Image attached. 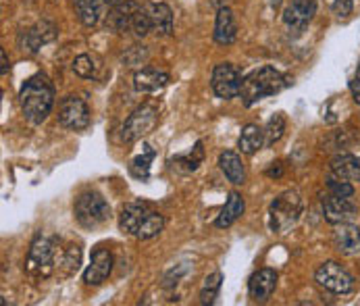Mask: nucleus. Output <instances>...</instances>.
Segmentation results:
<instances>
[{
	"mask_svg": "<svg viewBox=\"0 0 360 306\" xmlns=\"http://www.w3.org/2000/svg\"><path fill=\"white\" fill-rule=\"evenodd\" d=\"M19 104L27 121L42 123L54 106V86L49 75L38 73L30 77L19 90Z\"/></svg>",
	"mask_w": 360,
	"mask_h": 306,
	"instance_id": "obj_1",
	"label": "nucleus"
},
{
	"mask_svg": "<svg viewBox=\"0 0 360 306\" xmlns=\"http://www.w3.org/2000/svg\"><path fill=\"white\" fill-rule=\"evenodd\" d=\"M119 227L127 236H136L138 240H150L162 231L165 217L153 210L146 203H131L121 210Z\"/></svg>",
	"mask_w": 360,
	"mask_h": 306,
	"instance_id": "obj_2",
	"label": "nucleus"
},
{
	"mask_svg": "<svg viewBox=\"0 0 360 306\" xmlns=\"http://www.w3.org/2000/svg\"><path fill=\"white\" fill-rule=\"evenodd\" d=\"M288 86H290V79L281 71H277L271 65H264V67H260V69L248 73L244 77L240 96H242V101H244L246 106H252L255 102L262 101L266 96L279 94Z\"/></svg>",
	"mask_w": 360,
	"mask_h": 306,
	"instance_id": "obj_3",
	"label": "nucleus"
},
{
	"mask_svg": "<svg viewBox=\"0 0 360 306\" xmlns=\"http://www.w3.org/2000/svg\"><path fill=\"white\" fill-rule=\"evenodd\" d=\"M302 198L296 190L279 194L269 208V225L275 234H288L302 217Z\"/></svg>",
	"mask_w": 360,
	"mask_h": 306,
	"instance_id": "obj_4",
	"label": "nucleus"
},
{
	"mask_svg": "<svg viewBox=\"0 0 360 306\" xmlns=\"http://www.w3.org/2000/svg\"><path fill=\"white\" fill-rule=\"evenodd\" d=\"M58 269V250H56V242L51 238H36L30 255L25 260V271L30 277L34 279H46Z\"/></svg>",
	"mask_w": 360,
	"mask_h": 306,
	"instance_id": "obj_5",
	"label": "nucleus"
},
{
	"mask_svg": "<svg viewBox=\"0 0 360 306\" xmlns=\"http://www.w3.org/2000/svg\"><path fill=\"white\" fill-rule=\"evenodd\" d=\"M158 121H160V108H158V104H155V102H146V104L138 106V108L127 117V121L123 123V129H121L123 142L134 144V142L146 138L148 134L155 132Z\"/></svg>",
	"mask_w": 360,
	"mask_h": 306,
	"instance_id": "obj_6",
	"label": "nucleus"
},
{
	"mask_svg": "<svg viewBox=\"0 0 360 306\" xmlns=\"http://www.w3.org/2000/svg\"><path fill=\"white\" fill-rule=\"evenodd\" d=\"M75 221L86 229L103 227L110 219V206L98 192H86L75 200Z\"/></svg>",
	"mask_w": 360,
	"mask_h": 306,
	"instance_id": "obj_7",
	"label": "nucleus"
},
{
	"mask_svg": "<svg viewBox=\"0 0 360 306\" xmlns=\"http://www.w3.org/2000/svg\"><path fill=\"white\" fill-rule=\"evenodd\" d=\"M314 279H316V283H319L321 288H325V290H329V292H333V294H348V292H352V288H354L352 275H350L342 264H338V262H333V260L323 262V264L316 269Z\"/></svg>",
	"mask_w": 360,
	"mask_h": 306,
	"instance_id": "obj_8",
	"label": "nucleus"
},
{
	"mask_svg": "<svg viewBox=\"0 0 360 306\" xmlns=\"http://www.w3.org/2000/svg\"><path fill=\"white\" fill-rule=\"evenodd\" d=\"M242 73L238 71V67H233L231 63H221L214 67L212 71V90L219 98L223 101H229V98H236L240 96V90H242Z\"/></svg>",
	"mask_w": 360,
	"mask_h": 306,
	"instance_id": "obj_9",
	"label": "nucleus"
},
{
	"mask_svg": "<svg viewBox=\"0 0 360 306\" xmlns=\"http://www.w3.org/2000/svg\"><path fill=\"white\" fill-rule=\"evenodd\" d=\"M58 121L67 129H84L90 123L88 104L77 96H67L58 106Z\"/></svg>",
	"mask_w": 360,
	"mask_h": 306,
	"instance_id": "obj_10",
	"label": "nucleus"
},
{
	"mask_svg": "<svg viewBox=\"0 0 360 306\" xmlns=\"http://www.w3.org/2000/svg\"><path fill=\"white\" fill-rule=\"evenodd\" d=\"M323 215L329 223H350L356 217V206L348 196H338V194H327L323 198Z\"/></svg>",
	"mask_w": 360,
	"mask_h": 306,
	"instance_id": "obj_11",
	"label": "nucleus"
},
{
	"mask_svg": "<svg viewBox=\"0 0 360 306\" xmlns=\"http://www.w3.org/2000/svg\"><path fill=\"white\" fill-rule=\"evenodd\" d=\"M316 13V0H292L283 13V23L290 32H302Z\"/></svg>",
	"mask_w": 360,
	"mask_h": 306,
	"instance_id": "obj_12",
	"label": "nucleus"
},
{
	"mask_svg": "<svg viewBox=\"0 0 360 306\" xmlns=\"http://www.w3.org/2000/svg\"><path fill=\"white\" fill-rule=\"evenodd\" d=\"M140 11V4L134 2V0H121L119 4L112 6V11L108 13L106 17V25L119 34L123 32H131V23H134V17L136 13Z\"/></svg>",
	"mask_w": 360,
	"mask_h": 306,
	"instance_id": "obj_13",
	"label": "nucleus"
},
{
	"mask_svg": "<svg viewBox=\"0 0 360 306\" xmlns=\"http://www.w3.org/2000/svg\"><path fill=\"white\" fill-rule=\"evenodd\" d=\"M333 246L338 253L354 256L360 253V229L352 223H338L333 229Z\"/></svg>",
	"mask_w": 360,
	"mask_h": 306,
	"instance_id": "obj_14",
	"label": "nucleus"
},
{
	"mask_svg": "<svg viewBox=\"0 0 360 306\" xmlns=\"http://www.w3.org/2000/svg\"><path fill=\"white\" fill-rule=\"evenodd\" d=\"M112 271V256L108 250L98 248L94 255H92V262L88 264V269L84 271V281L88 286H101L104 279L110 275Z\"/></svg>",
	"mask_w": 360,
	"mask_h": 306,
	"instance_id": "obj_15",
	"label": "nucleus"
},
{
	"mask_svg": "<svg viewBox=\"0 0 360 306\" xmlns=\"http://www.w3.org/2000/svg\"><path fill=\"white\" fill-rule=\"evenodd\" d=\"M275 286H277V273L273 269H260L250 277L248 290L257 302H266L275 292Z\"/></svg>",
	"mask_w": 360,
	"mask_h": 306,
	"instance_id": "obj_16",
	"label": "nucleus"
},
{
	"mask_svg": "<svg viewBox=\"0 0 360 306\" xmlns=\"http://www.w3.org/2000/svg\"><path fill=\"white\" fill-rule=\"evenodd\" d=\"M236 36H238L236 17L229 6H221L217 11V21H214V42L227 46L236 40Z\"/></svg>",
	"mask_w": 360,
	"mask_h": 306,
	"instance_id": "obj_17",
	"label": "nucleus"
},
{
	"mask_svg": "<svg viewBox=\"0 0 360 306\" xmlns=\"http://www.w3.org/2000/svg\"><path fill=\"white\" fill-rule=\"evenodd\" d=\"M150 27L158 36H171L173 34V13L165 2H148L146 6Z\"/></svg>",
	"mask_w": 360,
	"mask_h": 306,
	"instance_id": "obj_18",
	"label": "nucleus"
},
{
	"mask_svg": "<svg viewBox=\"0 0 360 306\" xmlns=\"http://www.w3.org/2000/svg\"><path fill=\"white\" fill-rule=\"evenodd\" d=\"M52 38H54V25L49 23V21H42V23H38L36 27L23 32V34L19 36V44L23 46V51L27 49L30 52H36L42 44L51 42Z\"/></svg>",
	"mask_w": 360,
	"mask_h": 306,
	"instance_id": "obj_19",
	"label": "nucleus"
},
{
	"mask_svg": "<svg viewBox=\"0 0 360 306\" xmlns=\"http://www.w3.org/2000/svg\"><path fill=\"white\" fill-rule=\"evenodd\" d=\"M169 84V75L156 69H142L134 75V88L142 94H153Z\"/></svg>",
	"mask_w": 360,
	"mask_h": 306,
	"instance_id": "obj_20",
	"label": "nucleus"
},
{
	"mask_svg": "<svg viewBox=\"0 0 360 306\" xmlns=\"http://www.w3.org/2000/svg\"><path fill=\"white\" fill-rule=\"evenodd\" d=\"M331 173L346 181H360V156L338 154L331 160Z\"/></svg>",
	"mask_w": 360,
	"mask_h": 306,
	"instance_id": "obj_21",
	"label": "nucleus"
},
{
	"mask_svg": "<svg viewBox=\"0 0 360 306\" xmlns=\"http://www.w3.org/2000/svg\"><path fill=\"white\" fill-rule=\"evenodd\" d=\"M219 167L221 171L225 173V177L236 184V186H242L246 181V169H244V162L240 158V154L231 153V151H225L219 156Z\"/></svg>",
	"mask_w": 360,
	"mask_h": 306,
	"instance_id": "obj_22",
	"label": "nucleus"
},
{
	"mask_svg": "<svg viewBox=\"0 0 360 306\" xmlns=\"http://www.w3.org/2000/svg\"><path fill=\"white\" fill-rule=\"evenodd\" d=\"M244 208H246L244 198H242L238 192H231L229 198H227V203L223 206V210H221V215L217 217L214 225H217L219 229H225V227L233 225V223L244 215Z\"/></svg>",
	"mask_w": 360,
	"mask_h": 306,
	"instance_id": "obj_23",
	"label": "nucleus"
},
{
	"mask_svg": "<svg viewBox=\"0 0 360 306\" xmlns=\"http://www.w3.org/2000/svg\"><path fill=\"white\" fill-rule=\"evenodd\" d=\"M104 6H106L104 0H75L79 21L86 27H94L101 21V17L104 15Z\"/></svg>",
	"mask_w": 360,
	"mask_h": 306,
	"instance_id": "obj_24",
	"label": "nucleus"
},
{
	"mask_svg": "<svg viewBox=\"0 0 360 306\" xmlns=\"http://www.w3.org/2000/svg\"><path fill=\"white\" fill-rule=\"evenodd\" d=\"M262 144H264V129H260L257 123H248L240 136V151L252 156L262 148Z\"/></svg>",
	"mask_w": 360,
	"mask_h": 306,
	"instance_id": "obj_25",
	"label": "nucleus"
},
{
	"mask_svg": "<svg viewBox=\"0 0 360 306\" xmlns=\"http://www.w3.org/2000/svg\"><path fill=\"white\" fill-rule=\"evenodd\" d=\"M202 158H205L202 142H196V146H194L190 153L175 156L171 162H173V169H179V171H184V173H190V171H196V169H198V165L202 162Z\"/></svg>",
	"mask_w": 360,
	"mask_h": 306,
	"instance_id": "obj_26",
	"label": "nucleus"
},
{
	"mask_svg": "<svg viewBox=\"0 0 360 306\" xmlns=\"http://www.w3.org/2000/svg\"><path fill=\"white\" fill-rule=\"evenodd\" d=\"M79 260H82V253L77 246H69L65 248L60 256H58V271L63 275H73L79 269Z\"/></svg>",
	"mask_w": 360,
	"mask_h": 306,
	"instance_id": "obj_27",
	"label": "nucleus"
},
{
	"mask_svg": "<svg viewBox=\"0 0 360 306\" xmlns=\"http://www.w3.org/2000/svg\"><path fill=\"white\" fill-rule=\"evenodd\" d=\"M283 132H285V117H283L281 113H277V115H273V117L269 119V123H266V129H264V144H266V146H273L275 142L281 140Z\"/></svg>",
	"mask_w": 360,
	"mask_h": 306,
	"instance_id": "obj_28",
	"label": "nucleus"
},
{
	"mask_svg": "<svg viewBox=\"0 0 360 306\" xmlns=\"http://www.w3.org/2000/svg\"><path fill=\"white\" fill-rule=\"evenodd\" d=\"M223 286V275L219 271H214L212 275H208L205 279V286H202V292H200V302L202 305H212L219 296V290Z\"/></svg>",
	"mask_w": 360,
	"mask_h": 306,
	"instance_id": "obj_29",
	"label": "nucleus"
},
{
	"mask_svg": "<svg viewBox=\"0 0 360 306\" xmlns=\"http://www.w3.org/2000/svg\"><path fill=\"white\" fill-rule=\"evenodd\" d=\"M153 160H155V151H153L150 146H146L144 153L131 160V175H136V177H140V179H146L148 173H150Z\"/></svg>",
	"mask_w": 360,
	"mask_h": 306,
	"instance_id": "obj_30",
	"label": "nucleus"
},
{
	"mask_svg": "<svg viewBox=\"0 0 360 306\" xmlns=\"http://www.w3.org/2000/svg\"><path fill=\"white\" fill-rule=\"evenodd\" d=\"M73 71H75L79 77L90 79V77H94V73H96V65H94V60H92L90 54H79V56L73 60Z\"/></svg>",
	"mask_w": 360,
	"mask_h": 306,
	"instance_id": "obj_31",
	"label": "nucleus"
},
{
	"mask_svg": "<svg viewBox=\"0 0 360 306\" xmlns=\"http://www.w3.org/2000/svg\"><path fill=\"white\" fill-rule=\"evenodd\" d=\"M131 32H134L138 38H144L148 32H153V27H150V19H148V13H146V8H144V6H140V11L136 13L134 23H131Z\"/></svg>",
	"mask_w": 360,
	"mask_h": 306,
	"instance_id": "obj_32",
	"label": "nucleus"
},
{
	"mask_svg": "<svg viewBox=\"0 0 360 306\" xmlns=\"http://www.w3.org/2000/svg\"><path fill=\"white\" fill-rule=\"evenodd\" d=\"M327 188H329V192L331 194H338V196H352L354 194V188L350 186V181H346V179H340V177H331L329 179V184H327Z\"/></svg>",
	"mask_w": 360,
	"mask_h": 306,
	"instance_id": "obj_33",
	"label": "nucleus"
},
{
	"mask_svg": "<svg viewBox=\"0 0 360 306\" xmlns=\"http://www.w3.org/2000/svg\"><path fill=\"white\" fill-rule=\"evenodd\" d=\"M146 56H148V52H146L144 46H131L129 51L123 54V60L127 65H140L142 60H146Z\"/></svg>",
	"mask_w": 360,
	"mask_h": 306,
	"instance_id": "obj_34",
	"label": "nucleus"
},
{
	"mask_svg": "<svg viewBox=\"0 0 360 306\" xmlns=\"http://www.w3.org/2000/svg\"><path fill=\"white\" fill-rule=\"evenodd\" d=\"M354 8V0H335L333 2V13L340 17V19H346Z\"/></svg>",
	"mask_w": 360,
	"mask_h": 306,
	"instance_id": "obj_35",
	"label": "nucleus"
},
{
	"mask_svg": "<svg viewBox=\"0 0 360 306\" xmlns=\"http://www.w3.org/2000/svg\"><path fill=\"white\" fill-rule=\"evenodd\" d=\"M350 92H352L354 101H356L360 104V79H359V77L350 82Z\"/></svg>",
	"mask_w": 360,
	"mask_h": 306,
	"instance_id": "obj_36",
	"label": "nucleus"
},
{
	"mask_svg": "<svg viewBox=\"0 0 360 306\" xmlns=\"http://www.w3.org/2000/svg\"><path fill=\"white\" fill-rule=\"evenodd\" d=\"M0 58H2V75L8 73V58H6V52L0 51Z\"/></svg>",
	"mask_w": 360,
	"mask_h": 306,
	"instance_id": "obj_37",
	"label": "nucleus"
},
{
	"mask_svg": "<svg viewBox=\"0 0 360 306\" xmlns=\"http://www.w3.org/2000/svg\"><path fill=\"white\" fill-rule=\"evenodd\" d=\"M106 2V6H115V4H119L121 0H104Z\"/></svg>",
	"mask_w": 360,
	"mask_h": 306,
	"instance_id": "obj_38",
	"label": "nucleus"
},
{
	"mask_svg": "<svg viewBox=\"0 0 360 306\" xmlns=\"http://www.w3.org/2000/svg\"><path fill=\"white\" fill-rule=\"evenodd\" d=\"M356 77L360 79V63H359V69H356Z\"/></svg>",
	"mask_w": 360,
	"mask_h": 306,
	"instance_id": "obj_39",
	"label": "nucleus"
},
{
	"mask_svg": "<svg viewBox=\"0 0 360 306\" xmlns=\"http://www.w3.org/2000/svg\"><path fill=\"white\" fill-rule=\"evenodd\" d=\"M271 2H273V4H279V0H271Z\"/></svg>",
	"mask_w": 360,
	"mask_h": 306,
	"instance_id": "obj_40",
	"label": "nucleus"
}]
</instances>
